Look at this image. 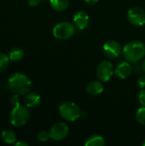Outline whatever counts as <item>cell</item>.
<instances>
[{
	"mask_svg": "<svg viewBox=\"0 0 145 146\" xmlns=\"http://www.w3.org/2000/svg\"><path fill=\"white\" fill-rule=\"evenodd\" d=\"M141 68H142V70L145 73V59L143 61V62L141 64Z\"/></svg>",
	"mask_w": 145,
	"mask_h": 146,
	"instance_id": "4316f807",
	"label": "cell"
},
{
	"mask_svg": "<svg viewBox=\"0 0 145 146\" xmlns=\"http://www.w3.org/2000/svg\"><path fill=\"white\" fill-rule=\"evenodd\" d=\"M9 88L15 94L24 95L30 92L32 88L31 80L24 74L15 73L14 74L8 81Z\"/></svg>",
	"mask_w": 145,
	"mask_h": 146,
	"instance_id": "6da1fadb",
	"label": "cell"
},
{
	"mask_svg": "<svg viewBox=\"0 0 145 146\" xmlns=\"http://www.w3.org/2000/svg\"><path fill=\"white\" fill-rule=\"evenodd\" d=\"M85 146H104L105 145V139L101 135H91L90 136L86 141L85 142Z\"/></svg>",
	"mask_w": 145,
	"mask_h": 146,
	"instance_id": "9a60e30c",
	"label": "cell"
},
{
	"mask_svg": "<svg viewBox=\"0 0 145 146\" xmlns=\"http://www.w3.org/2000/svg\"><path fill=\"white\" fill-rule=\"evenodd\" d=\"M132 72V67L131 65V62L126 61V62H121L115 68V74L120 78L121 80H125L128 78Z\"/></svg>",
	"mask_w": 145,
	"mask_h": 146,
	"instance_id": "8fae6325",
	"label": "cell"
},
{
	"mask_svg": "<svg viewBox=\"0 0 145 146\" xmlns=\"http://www.w3.org/2000/svg\"><path fill=\"white\" fill-rule=\"evenodd\" d=\"M9 57H8L5 54L0 53V73L5 71L9 66Z\"/></svg>",
	"mask_w": 145,
	"mask_h": 146,
	"instance_id": "d6986e66",
	"label": "cell"
},
{
	"mask_svg": "<svg viewBox=\"0 0 145 146\" xmlns=\"http://www.w3.org/2000/svg\"><path fill=\"white\" fill-rule=\"evenodd\" d=\"M74 24L68 21H62L57 23L53 28V35L59 40H67L71 38L76 33Z\"/></svg>",
	"mask_w": 145,
	"mask_h": 146,
	"instance_id": "277c9868",
	"label": "cell"
},
{
	"mask_svg": "<svg viewBox=\"0 0 145 146\" xmlns=\"http://www.w3.org/2000/svg\"><path fill=\"white\" fill-rule=\"evenodd\" d=\"M24 51L21 49H14L9 52V59L12 62H19L22 59Z\"/></svg>",
	"mask_w": 145,
	"mask_h": 146,
	"instance_id": "e0dca14e",
	"label": "cell"
},
{
	"mask_svg": "<svg viewBox=\"0 0 145 146\" xmlns=\"http://www.w3.org/2000/svg\"><path fill=\"white\" fill-rule=\"evenodd\" d=\"M96 74L99 80L102 82H108L115 74L114 66L109 61H102L97 67Z\"/></svg>",
	"mask_w": 145,
	"mask_h": 146,
	"instance_id": "8992f818",
	"label": "cell"
},
{
	"mask_svg": "<svg viewBox=\"0 0 145 146\" xmlns=\"http://www.w3.org/2000/svg\"><path fill=\"white\" fill-rule=\"evenodd\" d=\"M2 139L7 144H13L16 140V135L12 130H5L2 133Z\"/></svg>",
	"mask_w": 145,
	"mask_h": 146,
	"instance_id": "2e32d148",
	"label": "cell"
},
{
	"mask_svg": "<svg viewBox=\"0 0 145 146\" xmlns=\"http://www.w3.org/2000/svg\"><path fill=\"white\" fill-rule=\"evenodd\" d=\"M125 59L131 63H137L145 56V44L140 41H131L122 49Z\"/></svg>",
	"mask_w": 145,
	"mask_h": 146,
	"instance_id": "7a4b0ae2",
	"label": "cell"
},
{
	"mask_svg": "<svg viewBox=\"0 0 145 146\" xmlns=\"http://www.w3.org/2000/svg\"><path fill=\"white\" fill-rule=\"evenodd\" d=\"M68 133H69V127L64 122L55 123L50 130V139H53L54 141H62L68 137Z\"/></svg>",
	"mask_w": 145,
	"mask_h": 146,
	"instance_id": "9c48e42d",
	"label": "cell"
},
{
	"mask_svg": "<svg viewBox=\"0 0 145 146\" xmlns=\"http://www.w3.org/2000/svg\"><path fill=\"white\" fill-rule=\"evenodd\" d=\"M21 145L27 146L28 145V144H26V143H25V142H17V143L15 144V146H21Z\"/></svg>",
	"mask_w": 145,
	"mask_h": 146,
	"instance_id": "484cf974",
	"label": "cell"
},
{
	"mask_svg": "<svg viewBox=\"0 0 145 146\" xmlns=\"http://www.w3.org/2000/svg\"><path fill=\"white\" fill-rule=\"evenodd\" d=\"M42 0H28V4L30 6H37L41 3Z\"/></svg>",
	"mask_w": 145,
	"mask_h": 146,
	"instance_id": "cb8c5ba5",
	"label": "cell"
},
{
	"mask_svg": "<svg viewBox=\"0 0 145 146\" xmlns=\"http://www.w3.org/2000/svg\"><path fill=\"white\" fill-rule=\"evenodd\" d=\"M50 139V132L47 131H41L38 134V139L40 142H47Z\"/></svg>",
	"mask_w": 145,
	"mask_h": 146,
	"instance_id": "ffe728a7",
	"label": "cell"
},
{
	"mask_svg": "<svg viewBox=\"0 0 145 146\" xmlns=\"http://www.w3.org/2000/svg\"><path fill=\"white\" fill-rule=\"evenodd\" d=\"M10 104L13 105V106H16V105H18V104H20V98H19V96H18V94H15L14 96H12L11 98H10Z\"/></svg>",
	"mask_w": 145,
	"mask_h": 146,
	"instance_id": "7402d4cb",
	"label": "cell"
},
{
	"mask_svg": "<svg viewBox=\"0 0 145 146\" xmlns=\"http://www.w3.org/2000/svg\"><path fill=\"white\" fill-rule=\"evenodd\" d=\"M86 3H89V4H94V3H97L99 0H84Z\"/></svg>",
	"mask_w": 145,
	"mask_h": 146,
	"instance_id": "d4e9b609",
	"label": "cell"
},
{
	"mask_svg": "<svg viewBox=\"0 0 145 146\" xmlns=\"http://www.w3.org/2000/svg\"><path fill=\"white\" fill-rule=\"evenodd\" d=\"M73 21L77 29L85 30L89 25L90 17H89V15L85 11L79 10L76 14H74Z\"/></svg>",
	"mask_w": 145,
	"mask_h": 146,
	"instance_id": "30bf717a",
	"label": "cell"
},
{
	"mask_svg": "<svg viewBox=\"0 0 145 146\" xmlns=\"http://www.w3.org/2000/svg\"><path fill=\"white\" fill-rule=\"evenodd\" d=\"M104 91V86L101 80H93L87 84L86 92L91 96H98Z\"/></svg>",
	"mask_w": 145,
	"mask_h": 146,
	"instance_id": "7c38bea8",
	"label": "cell"
},
{
	"mask_svg": "<svg viewBox=\"0 0 145 146\" xmlns=\"http://www.w3.org/2000/svg\"><path fill=\"white\" fill-rule=\"evenodd\" d=\"M122 47L121 44L115 40V39H109L106 41L103 45V54L110 58V59H115L122 53Z\"/></svg>",
	"mask_w": 145,
	"mask_h": 146,
	"instance_id": "52a82bcc",
	"label": "cell"
},
{
	"mask_svg": "<svg viewBox=\"0 0 145 146\" xmlns=\"http://www.w3.org/2000/svg\"><path fill=\"white\" fill-rule=\"evenodd\" d=\"M136 121L142 126H145V106H141L136 112Z\"/></svg>",
	"mask_w": 145,
	"mask_h": 146,
	"instance_id": "ac0fdd59",
	"label": "cell"
},
{
	"mask_svg": "<svg viewBox=\"0 0 145 146\" xmlns=\"http://www.w3.org/2000/svg\"><path fill=\"white\" fill-rule=\"evenodd\" d=\"M50 7L57 11L62 12L68 9L69 7V1L68 0H50Z\"/></svg>",
	"mask_w": 145,
	"mask_h": 146,
	"instance_id": "5bb4252c",
	"label": "cell"
},
{
	"mask_svg": "<svg viewBox=\"0 0 145 146\" xmlns=\"http://www.w3.org/2000/svg\"><path fill=\"white\" fill-rule=\"evenodd\" d=\"M138 87L141 88V89H144L145 87V75L144 76H141L138 80Z\"/></svg>",
	"mask_w": 145,
	"mask_h": 146,
	"instance_id": "603a6c76",
	"label": "cell"
},
{
	"mask_svg": "<svg viewBox=\"0 0 145 146\" xmlns=\"http://www.w3.org/2000/svg\"><path fill=\"white\" fill-rule=\"evenodd\" d=\"M143 145L145 146V139H144V142H143Z\"/></svg>",
	"mask_w": 145,
	"mask_h": 146,
	"instance_id": "83f0119b",
	"label": "cell"
},
{
	"mask_svg": "<svg viewBox=\"0 0 145 146\" xmlns=\"http://www.w3.org/2000/svg\"><path fill=\"white\" fill-rule=\"evenodd\" d=\"M138 101L141 106H145V89H142L138 94Z\"/></svg>",
	"mask_w": 145,
	"mask_h": 146,
	"instance_id": "44dd1931",
	"label": "cell"
},
{
	"mask_svg": "<svg viewBox=\"0 0 145 146\" xmlns=\"http://www.w3.org/2000/svg\"><path fill=\"white\" fill-rule=\"evenodd\" d=\"M59 114L67 121H75L82 115L80 108L73 102H65L59 107Z\"/></svg>",
	"mask_w": 145,
	"mask_h": 146,
	"instance_id": "3957f363",
	"label": "cell"
},
{
	"mask_svg": "<svg viewBox=\"0 0 145 146\" xmlns=\"http://www.w3.org/2000/svg\"><path fill=\"white\" fill-rule=\"evenodd\" d=\"M128 21L134 27L145 25V11L139 7H132L127 11Z\"/></svg>",
	"mask_w": 145,
	"mask_h": 146,
	"instance_id": "ba28073f",
	"label": "cell"
},
{
	"mask_svg": "<svg viewBox=\"0 0 145 146\" xmlns=\"http://www.w3.org/2000/svg\"><path fill=\"white\" fill-rule=\"evenodd\" d=\"M28 107L18 104L14 106L10 114V121L15 127H22L27 123L30 118V112Z\"/></svg>",
	"mask_w": 145,
	"mask_h": 146,
	"instance_id": "5b68a950",
	"label": "cell"
},
{
	"mask_svg": "<svg viewBox=\"0 0 145 146\" xmlns=\"http://www.w3.org/2000/svg\"><path fill=\"white\" fill-rule=\"evenodd\" d=\"M41 98L38 93L30 92L24 98V104L28 108H35L39 105Z\"/></svg>",
	"mask_w": 145,
	"mask_h": 146,
	"instance_id": "4fadbf2b",
	"label": "cell"
}]
</instances>
